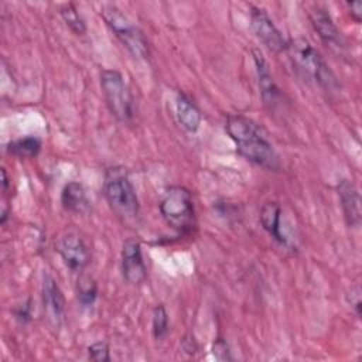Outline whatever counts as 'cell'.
<instances>
[{"mask_svg":"<svg viewBox=\"0 0 362 362\" xmlns=\"http://www.w3.org/2000/svg\"><path fill=\"white\" fill-rule=\"evenodd\" d=\"M88 356L89 359L95 362H109L110 361V354H109V346L106 342H95L88 348Z\"/></svg>","mask_w":362,"mask_h":362,"instance_id":"44dd1931","label":"cell"},{"mask_svg":"<svg viewBox=\"0 0 362 362\" xmlns=\"http://www.w3.org/2000/svg\"><path fill=\"white\" fill-rule=\"evenodd\" d=\"M252 55H253V61H255V66H256V72H257L259 89L262 93V99L267 106L272 107V106H274V103L277 102V98L280 96L279 88L272 76L269 64L264 59L263 54L259 49H253Z\"/></svg>","mask_w":362,"mask_h":362,"instance_id":"4fadbf2b","label":"cell"},{"mask_svg":"<svg viewBox=\"0 0 362 362\" xmlns=\"http://www.w3.org/2000/svg\"><path fill=\"white\" fill-rule=\"evenodd\" d=\"M250 25L256 37L273 52L287 51V40L281 31L274 25L269 14L256 6H250Z\"/></svg>","mask_w":362,"mask_h":362,"instance_id":"52a82bcc","label":"cell"},{"mask_svg":"<svg viewBox=\"0 0 362 362\" xmlns=\"http://www.w3.org/2000/svg\"><path fill=\"white\" fill-rule=\"evenodd\" d=\"M346 300L351 304L354 313L356 314L358 318H361L362 315V303H361V287L359 286H354L351 287L349 293L346 294Z\"/></svg>","mask_w":362,"mask_h":362,"instance_id":"603a6c76","label":"cell"},{"mask_svg":"<svg viewBox=\"0 0 362 362\" xmlns=\"http://www.w3.org/2000/svg\"><path fill=\"white\" fill-rule=\"evenodd\" d=\"M100 88L110 113L120 122H129L134 116L133 96L122 74L116 69L100 72Z\"/></svg>","mask_w":362,"mask_h":362,"instance_id":"5b68a950","label":"cell"},{"mask_svg":"<svg viewBox=\"0 0 362 362\" xmlns=\"http://www.w3.org/2000/svg\"><path fill=\"white\" fill-rule=\"evenodd\" d=\"M346 6H348V8H349L351 17H352L356 23H361V20H362V1H359V0L346 1Z\"/></svg>","mask_w":362,"mask_h":362,"instance_id":"cb8c5ba5","label":"cell"},{"mask_svg":"<svg viewBox=\"0 0 362 362\" xmlns=\"http://www.w3.org/2000/svg\"><path fill=\"white\" fill-rule=\"evenodd\" d=\"M61 204L65 211L72 214H85L90 208L85 187L81 182H68L61 192Z\"/></svg>","mask_w":362,"mask_h":362,"instance_id":"5bb4252c","label":"cell"},{"mask_svg":"<svg viewBox=\"0 0 362 362\" xmlns=\"http://www.w3.org/2000/svg\"><path fill=\"white\" fill-rule=\"evenodd\" d=\"M30 310H31V307H30V300H28L24 305H21V307L16 311V317H17V320H20L21 322H27V321H30V317H31Z\"/></svg>","mask_w":362,"mask_h":362,"instance_id":"d4e9b609","label":"cell"},{"mask_svg":"<svg viewBox=\"0 0 362 362\" xmlns=\"http://www.w3.org/2000/svg\"><path fill=\"white\" fill-rule=\"evenodd\" d=\"M168 332V314L164 305L158 304L153 310V335L156 339H163Z\"/></svg>","mask_w":362,"mask_h":362,"instance_id":"ffe728a7","label":"cell"},{"mask_svg":"<svg viewBox=\"0 0 362 362\" xmlns=\"http://www.w3.org/2000/svg\"><path fill=\"white\" fill-rule=\"evenodd\" d=\"M59 14L62 17V20L65 21V24L78 35L85 34L86 31V25L82 20V17L79 16L76 7L72 3H65L59 7Z\"/></svg>","mask_w":362,"mask_h":362,"instance_id":"ac0fdd59","label":"cell"},{"mask_svg":"<svg viewBox=\"0 0 362 362\" xmlns=\"http://www.w3.org/2000/svg\"><path fill=\"white\" fill-rule=\"evenodd\" d=\"M1 177H3V181H1V184H3V191H4V192H7L10 181H8V177H7V173H6V170H4V168H1Z\"/></svg>","mask_w":362,"mask_h":362,"instance_id":"4316f807","label":"cell"},{"mask_svg":"<svg viewBox=\"0 0 362 362\" xmlns=\"http://www.w3.org/2000/svg\"><path fill=\"white\" fill-rule=\"evenodd\" d=\"M225 130L235 143L238 153L246 160L267 170L280 168L279 154L262 127L252 119L242 115H229Z\"/></svg>","mask_w":362,"mask_h":362,"instance_id":"6da1fadb","label":"cell"},{"mask_svg":"<svg viewBox=\"0 0 362 362\" xmlns=\"http://www.w3.org/2000/svg\"><path fill=\"white\" fill-rule=\"evenodd\" d=\"M212 354L218 361H232L229 346L223 338H216L212 345Z\"/></svg>","mask_w":362,"mask_h":362,"instance_id":"7402d4cb","label":"cell"},{"mask_svg":"<svg viewBox=\"0 0 362 362\" xmlns=\"http://www.w3.org/2000/svg\"><path fill=\"white\" fill-rule=\"evenodd\" d=\"M103 192L110 209L122 219H134L139 214V199L129 173L122 165L109 167L105 171Z\"/></svg>","mask_w":362,"mask_h":362,"instance_id":"7a4b0ae2","label":"cell"},{"mask_svg":"<svg viewBox=\"0 0 362 362\" xmlns=\"http://www.w3.org/2000/svg\"><path fill=\"white\" fill-rule=\"evenodd\" d=\"M100 14L107 27L115 33L117 40L136 58L148 57V44L143 33L115 6L107 4L100 8Z\"/></svg>","mask_w":362,"mask_h":362,"instance_id":"8992f818","label":"cell"},{"mask_svg":"<svg viewBox=\"0 0 362 362\" xmlns=\"http://www.w3.org/2000/svg\"><path fill=\"white\" fill-rule=\"evenodd\" d=\"M182 348H184V351H187L188 354H194L195 351H197V344H195V341H194V338H191V337H185L184 338V341H182Z\"/></svg>","mask_w":362,"mask_h":362,"instance_id":"484cf974","label":"cell"},{"mask_svg":"<svg viewBox=\"0 0 362 362\" xmlns=\"http://www.w3.org/2000/svg\"><path fill=\"white\" fill-rule=\"evenodd\" d=\"M42 304L47 320L52 328H59L65 317V300L57 281L47 274L42 283Z\"/></svg>","mask_w":362,"mask_h":362,"instance_id":"30bf717a","label":"cell"},{"mask_svg":"<svg viewBox=\"0 0 362 362\" xmlns=\"http://www.w3.org/2000/svg\"><path fill=\"white\" fill-rule=\"evenodd\" d=\"M281 208L277 202H266L260 209V223L263 229L279 243L287 245L286 236L281 233Z\"/></svg>","mask_w":362,"mask_h":362,"instance_id":"2e32d148","label":"cell"},{"mask_svg":"<svg viewBox=\"0 0 362 362\" xmlns=\"http://www.w3.org/2000/svg\"><path fill=\"white\" fill-rule=\"evenodd\" d=\"M122 272L123 277L130 284H140L146 279V264L141 255L139 240L129 238L122 247Z\"/></svg>","mask_w":362,"mask_h":362,"instance_id":"9c48e42d","label":"cell"},{"mask_svg":"<svg viewBox=\"0 0 362 362\" xmlns=\"http://www.w3.org/2000/svg\"><path fill=\"white\" fill-rule=\"evenodd\" d=\"M341 208L346 225L356 228L361 225V195L356 185L349 180H341L337 185Z\"/></svg>","mask_w":362,"mask_h":362,"instance_id":"7c38bea8","label":"cell"},{"mask_svg":"<svg viewBox=\"0 0 362 362\" xmlns=\"http://www.w3.org/2000/svg\"><path fill=\"white\" fill-rule=\"evenodd\" d=\"M55 247L69 269L82 270L89 264L90 253L79 235L72 232L62 235L58 239Z\"/></svg>","mask_w":362,"mask_h":362,"instance_id":"ba28073f","label":"cell"},{"mask_svg":"<svg viewBox=\"0 0 362 362\" xmlns=\"http://www.w3.org/2000/svg\"><path fill=\"white\" fill-rule=\"evenodd\" d=\"M40 150L41 140L35 136H25L7 144V151L20 158H34Z\"/></svg>","mask_w":362,"mask_h":362,"instance_id":"e0dca14e","label":"cell"},{"mask_svg":"<svg viewBox=\"0 0 362 362\" xmlns=\"http://www.w3.org/2000/svg\"><path fill=\"white\" fill-rule=\"evenodd\" d=\"M287 51L290 52L293 64L310 79L324 89H334L338 86L337 78L321 57V54L304 38H296L288 42Z\"/></svg>","mask_w":362,"mask_h":362,"instance_id":"3957f363","label":"cell"},{"mask_svg":"<svg viewBox=\"0 0 362 362\" xmlns=\"http://www.w3.org/2000/svg\"><path fill=\"white\" fill-rule=\"evenodd\" d=\"M98 297V286L93 279L83 276L78 280V301L83 307H90Z\"/></svg>","mask_w":362,"mask_h":362,"instance_id":"d6986e66","label":"cell"},{"mask_svg":"<svg viewBox=\"0 0 362 362\" xmlns=\"http://www.w3.org/2000/svg\"><path fill=\"white\" fill-rule=\"evenodd\" d=\"M175 110L178 123L189 133H195L201 124V112L197 105L184 93H178L175 99Z\"/></svg>","mask_w":362,"mask_h":362,"instance_id":"9a60e30c","label":"cell"},{"mask_svg":"<svg viewBox=\"0 0 362 362\" xmlns=\"http://www.w3.org/2000/svg\"><path fill=\"white\" fill-rule=\"evenodd\" d=\"M310 20L313 23L314 30L318 33L320 38L322 40V42L329 47L331 49L335 51H341L345 47V41L344 37L341 35V31L338 30V27L335 25L332 17L329 16V13L322 8V7H314L310 11Z\"/></svg>","mask_w":362,"mask_h":362,"instance_id":"8fae6325","label":"cell"},{"mask_svg":"<svg viewBox=\"0 0 362 362\" xmlns=\"http://www.w3.org/2000/svg\"><path fill=\"white\" fill-rule=\"evenodd\" d=\"M160 212L165 223L181 233H187L194 228L195 209L192 195L184 187L174 185L165 191L160 202Z\"/></svg>","mask_w":362,"mask_h":362,"instance_id":"277c9868","label":"cell"}]
</instances>
